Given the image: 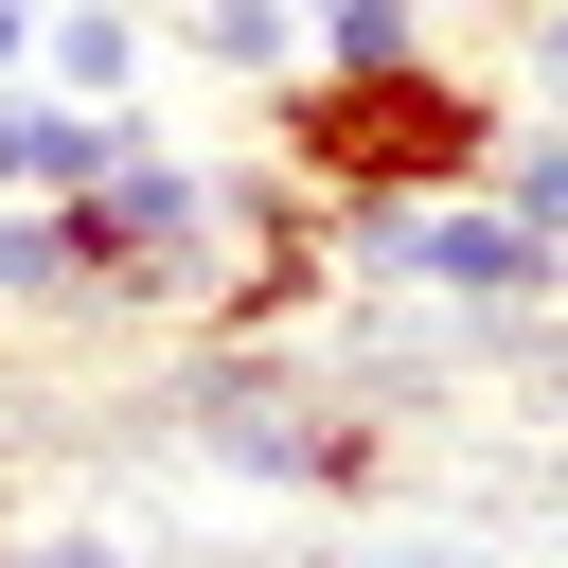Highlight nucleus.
Returning a JSON list of instances; mask_svg holds the SVG:
<instances>
[{"mask_svg":"<svg viewBox=\"0 0 568 568\" xmlns=\"http://www.w3.org/2000/svg\"><path fill=\"white\" fill-rule=\"evenodd\" d=\"M266 142L320 195H479L515 124H497V89L462 53H408V71H284L266 89Z\"/></svg>","mask_w":568,"mask_h":568,"instance_id":"nucleus-1","label":"nucleus"},{"mask_svg":"<svg viewBox=\"0 0 568 568\" xmlns=\"http://www.w3.org/2000/svg\"><path fill=\"white\" fill-rule=\"evenodd\" d=\"M89 266H106V302H213V266H231V178L178 160V142H142L124 178H89Z\"/></svg>","mask_w":568,"mask_h":568,"instance_id":"nucleus-2","label":"nucleus"},{"mask_svg":"<svg viewBox=\"0 0 568 568\" xmlns=\"http://www.w3.org/2000/svg\"><path fill=\"white\" fill-rule=\"evenodd\" d=\"M142 142H160L142 106H89V89H53V71L0 89V195H89V178H124Z\"/></svg>","mask_w":568,"mask_h":568,"instance_id":"nucleus-3","label":"nucleus"},{"mask_svg":"<svg viewBox=\"0 0 568 568\" xmlns=\"http://www.w3.org/2000/svg\"><path fill=\"white\" fill-rule=\"evenodd\" d=\"M0 302H18V320L106 302V266H89V195H0Z\"/></svg>","mask_w":568,"mask_h":568,"instance_id":"nucleus-4","label":"nucleus"},{"mask_svg":"<svg viewBox=\"0 0 568 568\" xmlns=\"http://www.w3.org/2000/svg\"><path fill=\"white\" fill-rule=\"evenodd\" d=\"M36 71L89 89V106H142V0H53L36 18Z\"/></svg>","mask_w":568,"mask_h":568,"instance_id":"nucleus-5","label":"nucleus"},{"mask_svg":"<svg viewBox=\"0 0 568 568\" xmlns=\"http://www.w3.org/2000/svg\"><path fill=\"white\" fill-rule=\"evenodd\" d=\"M195 53H213L231 89H284V71H320V18H302V0H195Z\"/></svg>","mask_w":568,"mask_h":568,"instance_id":"nucleus-6","label":"nucleus"},{"mask_svg":"<svg viewBox=\"0 0 568 568\" xmlns=\"http://www.w3.org/2000/svg\"><path fill=\"white\" fill-rule=\"evenodd\" d=\"M320 18V71H408L426 53V0H302Z\"/></svg>","mask_w":568,"mask_h":568,"instance_id":"nucleus-7","label":"nucleus"},{"mask_svg":"<svg viewBox=\"0 0 568 568\" xmlns=\"http://www.w3.org/2000/svg\"><path fill=\"white\" fill-rule=\"evenodd\" d=\"M532 89L568 106V0H532Z\"/></svg>","mask_w":568,"mask_h":568,"instance_id":"nucleus-8","label":"nucleus"},{"mask_svg":"<svg viewBox=\"0 0 568 568\" xmlns=\"http://www.w3.org/2000/svg\"><path fill=\"white\" fill-rule=\"evenodd\" d=\"M18 568H124V550H106V532H36Z\"/></svg>","mask_w":568,"mask_h":568,"instance_id":"nucleus-9","label":"nucleus"},{"mask_svg":"<svg viewBox=\"0 0 568 568\" xmlns=\"http://www.w3.org/2000/svg\"><path fill=\"white\" fill-rule=\"evenodd\" d=\"M36 18H53V0H0V89L36 71Z\"/></svg>","mask_w":568,"mask_h":568,"instance_id":"nucleus-10","label":"nucleus"}]
</instances>
